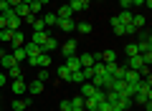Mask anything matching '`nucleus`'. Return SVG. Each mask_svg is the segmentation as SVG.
<instances>
[{
	"mask_svg": "<svg viewBox=\"0 0 152 111\" xmlns=\"http://www.w3.org/2000/svg\"><path fill=\"white\" fill-rule=\"evenodd\" d=\"M137 51L140 53H152V36L150 33H142L140 41H137Z\"/></svg>",
	"mask_w": 152,
	"mask_h": 111,
	"instance_id": "obj_1",
	"label": "nucleus"
},
{
	"mask_svg": "<svg viewBox=\"0 0 152 111\" xmlns=\"http://www.w3.org/2000/svg\"><path fill=\"white\" fill-rule=\"evenodd\" d=\"M96 61H99V53H81V56H79V63H81V68H91Z\"/></svg>",
	"mask_w": 152,
	"mask_h": 111,
	"instance_id": "obj_2",
	"label": "nucleus"
},
{
	"mask_svg": "<svg viewBox=\"0 0 152 111\" xmlns=\"http://www.w3.org/2000/svg\"><path fill=\"white\" fill-rule=\"evenodd\" d=\"M43 91H46V83H43V81L33 78L31 83H28V94H31V96H41V94H43Z\"/></svg>",
	"mask_w": 152,
	"mask_h": 111,
	"instance_id": "obj_3",
	"label": "nucleus"
},
{
	"mask_svg": "<svg viewBox=\"0 0 152 111\" xmlns=\"http://www.w3.org/2000/svg\"><path fill=\"white\" fill-rule=\"evenodd\" d=\"M56 25H58L64 33H74V30H76V20H74V18H58Z\"/></svg>",
	"mask_w": 152,
	"mask_h": 111,
	"instance_id": "obj_4",
	"label": "nucleus"
},
{
	"mask_svg": "<svg viewBox=\"0 0 152 111\" xmlns=\"http://www.w3.org/2000/svg\"><path fill=\"white\" fill-rule=\"evenodd\" d=\"M142 66H145V61H142V56H140V53H137V56H129V58H127L124 68H132V71H140Z\"/></svg>",
	"mask_w": 152,
	"mask_h": 111,
	"instance_id": "obj_5",
	"label": "nucleus"
},
{
	"mask_svg": "<svg viewBox=\"0 0 152 111\" xmlns=\"http://www.w3.org/2000/svg\"><path fill=\"white\" fill-rule=\"evenodd\" d=\"M76 48H79V46H76V41H74V38H69V41L61 46V53H64V56H76Z\"/></svg>",
	"mask_w": 152,
	"mask_h": 111,
	"instance_id": "obj_6",
	"label": "nucleus"
},
{
	"mask_svg": "<svg viewBox=\"0 0 152 111\" xmlns=\"http://www.w3.org/2000/svg\"><path fill=\"white\" fill-rule=\"evenodd\" d=\"M31 104H33V99H15L13 101V111H26V109H31Z\"/></svg>",
	"mask_w": 152,
	"mask_h": 111,
	"instance_id": "obj_7",
	"label": "nucleus"
},
{
	"mask_svg": "<svg viewBox=\"0 0 152 111\" xmlns=\"http://www.w3.org/2000/svg\"><path fill=\"white\" fill-rule=\"evenodd\" d=\"M0 63H3V68H13L15 66V58H13V53H5V51H0Z\"/></svg>",
	"mask_w": 152,
	"mask_h": 111,
	"instance_id": "obj_8",
	"label": "nucleus"
},
{
	"mask_svg": "<svg viewBox=\"0 0 152 111\" xmlns=\"http://www.w3.org/2000/svg\"><path fill=\"white\" fill-rule=\"evenodd\" d=\"M48 36H51L48 30H36V33L31 36V43H36V46H43V43H46V38H48Z\"/></svg>",
	"mask_w": 152,
	"mask_h": 111,
	"instance_id": "obj_9",
	"label": "nucleus"
},
{
	"mask_svg": "<svg viewBox=\"0 0 152 111\" xmlns=\"http://www.w3.org/2000/svg\"><path fill=\"white\" fill-rule=\"evenodd\" d=\"M56 48H58V41H56L53 36H48V38H46V43L41 46V51H43V53H53Z\"/></svg>",
	"mask_w": 152,
	"mask_h": 111,
	"instance_id": "obj_10",
	"label": "nucleus"
},
{
	"mask_svg": "<svg viewBox=\"0 0 152 111\" xmlns=\"http://www.w3.org/2000/svg\"><path fill=\"white\" fill-rule=\"evenodd\" d=\"M26 91H28V83H26L23 78H15V81H13V94H15V96H23Z\"/></svg>",
	"mask_w": 152,
	"mask_h": 111,
	"instance_id": "obj_11",
	"label": "nucleus"
},
{
	"mask_svg": "<svg viewBox=\"0 0 152 111\" xmlns=\"http://www.w3.org/2000/svg\"><path fill=\"white\" fill-rule=\"evenodd\" d=\"M10 46H13V48H23V46H26V36H23V30H15V33H13Z\"/></svg>",
	"mask_w": 152,
	"mask_h": 111,
	"instance_id": "obj_12",
	"label": "nucleus"
},
{
	"mask_svg": "<svg viewBox=\"0 0 152 111\" xmlns=\"http://www.w3.org/2000/svg\"><path fill=\"white\" fill-rule=\"evenodd\" d=\"M99 61H102V63H117V53H114L112 48H107L104 53H99Z\"/></svg>",
	"mask_w": 152,
	"mask_h": 111,
	"instance_id": "obj_13",
	"label": "nucleus"
},
{
	"mask_svg": "<svg viewBox=\"0 0 152 111\" xmlns=\"http://www.w3.org/2000/svg\"><path fill=\"white\" fill-rule=\"evenodd\" d=\"M64 66H66L69 71H79V68H81V63H79V56H66Z\"/></svg>",
	"mask_w": 152,
	"mask_h": 111,
	"instance_id": "obj_14",
	"label": "nucleus"
},
{
	"mask_svg": "<svg viewBox=\"0 0 152 111\" xmlns=\"http://www.w3.org/2000/svg\"><path fill=\"white\" fill-rule=\"evenodd\" d=\"M23 51H26V58H33V56H38V53H41V46H36V43L28 41L26 46H23Z\"/></svg>",
	"mask_w": 152,
	"mask_h": 111,
	"instance_id": "obj_15",
	"label": "nucleus"
},
{
	"mask_svg": "<svg viewBox=\"0 0 152 111\" xmlns=\"http://www.w3.org/2000/svg\"><path fill=\"white\" fill-rule=\"evenodd\" d=\"M94 94H96V86H94L91 81H84V83H81V96L89 99V96H94Z\"/></svg>",
	"mask_w": 152,
	"mask_h": 111,
	"instance_id": "obj_16",
	"label": "nucleus"
},
{
	"mask_svg": "<svg viewBox=\"0 0 152 111\" xmlns=\"http://www.w3.org/2000/svg\"><path fill=\"white\" fill-rule=\"evenodd\" d=\"M122 78H124L127 83H137V81H142L140 73H137V71H132V68H124V76H122Z\"/></svg>",
	"mask_w": 152,
	"mask_h": 111,
	"instance_id": "obj_17",
	"label": "nucleus"
},
{
	"mask_svg": "<svg viewBox=\"0 0 152 111\" xmlns=\"http://www.w3.org/2000/svg\"><path fill=\"white\" fill-rule=\"evenodd\" d=\"M132 18H134V13H132V10H122L119 15H117V20H119L122 25H127V23H132Z\"/></svg>",
	"mask_w": 152,
	"mask_h": 111,
	"instance_id": "obj_18",
	"label": "nucleus"
},
{
	"mask_svg": "<svg viewBox=\"0 0 152 111\" xmlns=\"http://www.w3.org/2000/svg\"><path fill=\"white\" fill-rule=\"evenodd\" d=\"M8 78H13V81H15V78H23L20 63H15V66H13V68H8Z\"/></svg>",
	"mask_w": 152,
	"mask_h": 111,
	"instance_id": "obj_19",
	"label": "nucleus"
},
{
	"mask_svg": "<svg viewBox=\"0 0 152 111\" xmlns=\"http://www.w3.org/2000/svg\"><path fill=\"white\" fill-rule=\"evenodd\" d=\"M41 18H43L46 28H51V25H56V23H58V15H56V13H46V15H41Z\"/></svg>",
	"mask_w": 152,
	"mask_h": 111,
	"instance_id": "obj_20",
	"label": "nucleus"
},
{
	"mask_svg": "<svg viewBox=\"0 0 152 111\" xmlns=\"http://www.w3.org/2000/svg\"><path fill=\"white\" fill-rule=\"evenodd\" d=\"M56 15H58V18H74V10H71V8L64 3V5H61L58 10H56Z\"/></svg>",
	"mask_w": 152,
	"mask_h": 111,
	"instance_id": "obj_21",
	"label": "nucleus"
},
{
	"mask_svg": "<svg viewBox=\"0 0 152 111\" xmlns=\"http://www.w3.org/2000/svg\"><path fill=\"white\" fill-rule=\"evenodd\" d=\"M58 78H61V81H66V83H71V71H69V68H66V66H64V63H61V66H58Z\"/></svg>",
	"mask_w": 152,
	"mask_h": 111,
	"instance_id": "obj_22",
	"label": "nucleus"
},
{
	"mask_svg": "<svg viewBox=\"0 0 152 111\" xmlns=\"http://www.w3.org/2000/svg\"><path fill=\"white\" fill-rule=\"evenodd\" d=\"M66 5H69V8H71V10H74V13H81V10H86V5H84L81 0H69Z\"/></svg>",
	"mask_w": 152,
	"mask_h": 111,
	"instance_id": "obj_23",
	"label": "nucleus"
},
{
	"mask_svg": "<svg viewBox=\"0 0 152 111\" xmlns=\"http://www.w3.org/2000/svg\"><path fill=\"white\" fill-rule=\"evenodd\" d=\"M31 28H33V33H36V30H46L43 18H41V15H36V18H33V23H31Z\"/></svg>",
	"mask_w": 152,
	"mask_h": 111,
	"instance_id": "obj_24",
	"label": "nucleus"
},
{
	"mask_svg": "<svg viewBox=\"0 0 152 111\" xmlns=\"http://www.w3.org/2000/svg\"><path fill=\"white\" fill-rule=\"evenodd\" d=\"M71 109H84V96L79 94V96H71Z\"/></svg>",
	"mask_w": 152,
	"mask_h": 111,
	"instance_id": "obj_25",
	"label": "nucleus"
},
{
	"mask_svg": "<svg viewBox=\"0 0 152 111\" xmlns=\"http://www.w3.org/2000/svg\"><path fill=\"white\" fill-rule=\"evenodd\" d=\"M112 28H114V33H117V36H124V25L117 20V15H112Z\"/></svg>",
	"mask_w": 152,
	"mask_h": 111,
	"instance_id": "obj_26",
	"label": "nucleus"
},
{
	"mask_svg": "<svg viewBox=\"0 0 152 111\" xmlns=\"http://www.w3.org/2000/svg\"><path fill=\"white\" fill-rule=\"evenodd\" d=\"M13 33H15V30H10V28H3V30H0V43H10Z\"/></svg>",
	"mask_w": 152,
	"mask_h": 111,
	"instance_id": "obj_27",
	"label": "nucleus"
},
{
	"mask_svg": "<svg viewBox=\"0 0 152 111\" xmlns=\"http://www.w3.org/2000/svg\"><path fill=\"white\" fill-rule=\"evenodd\" d=\"M76 33H84V36H89V33H91V23H76Z\"/></svg>",
	"mask_w": 152,
	"mask_h": 111,
	"instance_id": "obj_28",
	"label": "nucleus"
},
{
	"mask_svg": "<svg viewBox=\"0 0 152 111\" xmlns=\"http://www.w3.org/2000/svg\"><path fill=\"white\" fill-rule=\"evenodd\" d=\"M13 58H15V63H23V61H26V51H23V48H15V51H13Z\"/></svg>",
	"mask_w": 152,
	"mask_h": 111,
	"instance_id": "obj_29",
	"label": "nucleus"
},
{
	"mask_svg": "<svg viewBox=\"0 0 152 111\" xmlns=\"http://www.w3.org/2000/svg\"><path fill=\"white\" fill-rule=\"evenodd\" d=\"M132 25H134L137 30H140V28H145V15H137V13H134V18H132Z\"/></svg>",
	"mask_w": 152,
	"mask_h": 111,
	"instance_id": "obj_30",
	"label": "nucleus"
},
{
	"mask_svg": "<svg viewBox=\"0 0 152 111\" xmlns=\"http://www.w3.org/2000/svg\"><path fill=\"white\" fill-rule=\"evenodd\" d=\"M28 8H31V13H33V15H38V13L43 10V5H41L38 0H33V3H28Z\"/></svg>",
	"mask_w": 152,
	"mask_h": 111,
	"instance_id": "obj_31",
	"label": "nucleus"
},
{
	"mask_svg": "<svg viewBox=\"0 0 152 111\" xmlns=\"http://www.w3.org/2000/svg\"><path fill=\"white\" fill-rule=\"evenodd\" d=\"M124 53H127V58H129V56H137V53H140L137 51V43H129V46L124 48Z\"/></svg>",
	"mask_w": 152,
	"mask_h": 111,
	"instance_id": "obj_32",
	"label": "nucleus"
},
{
	"mask_svg": "<svg viewBox=\"0 0 152 111\" xmlns=\"http://www.w3.org/2000/svg\"><path fill=\"white\" fill-rule=\"evenodd\" d=\"M96 109H99V111H114V106H112V104H109V101H107V99H104V101H102V104H99V106H96Z\"/></svg>",
	"mask_w": 152,
	"mask_h": 111,
	"instance_id": "obj_33",
	"label": "nucleus"
},
{
	"mask_svg": "<svg viewBox=\"0 0 152 111\" xmlns=\"http://www.w3.org/2000/svg\"><path fill=\"white\" fill-rule=\"evenodd\" d=\"M36 78H38V81H43V83H46V78H48V68H41V71L36 73Z\"/></svg>",
	"mask_w": 152,
	"mask_h": 111,
	"instance_id": "obj_34",
	"label": "nucleus"
},
{
	"mask_svg": "<svg viewBox=\"0 0 152 111\" xmlns=\"http://www.w3.org/2000/svg\"><path fill=\"white\" fill-rule=\"evenodd\" d=\"M134 33H137V28L132 25V23H127L124 25V36H134Z\"/></svg>",
	"mask_w": 152,
	"mask_h": 111,
	"instance_id": "obj_35",
	"label": "nucleus"
},
{
	"mask_svg": "<svg viewBox=\"0 0 152 111\" xmlns=\"http://www.w3.org/2000/svg\"><path fill=\"white\" fill-rule=\"evenodd\" d=\"M61 111H71V101H69V99L61 101Z\"/></svg>",
	"mask_w": 152,
	"mask_h": 111,
	"instance_id": "obj_36",
	"label": "nucleus"
},
{
	"mask_svg": "<svg viewBox=\"0 0 152 111\" xmlns=\"http://www.w3.org/2000/svg\"><path fill=\"white\" fill-rule=\"evenodd\" d=\"M119 5H122V10H129V8H132V0H119Z\"/></svg>",
	"mask_w": 152,
	"mask_h": 111,
	"instance_id": "obj_37",
	"label": "nucleus"
},
{
	"mask_svg": "<svg viewBox=\"0 0 152 111\" xmlns=\"http://www.w3.org/2000/svg\"><path fill=\"white\" fill-rule=\"evenodd\" d=\"M84 71V76H86V81H91V76H94V68H81Z\"/></svg>",
	"mask_w": 152,
	"mask_h": 111,
	"instance_id": "obj_38",
	"label": "nucleus"
},
{
	"mask_svg": "<svg viewBox=\"0 0 152 111\" xmlns=\"http://www.w3.org/2000/svg\"><path fill=\"white\" fill-rule=\"evenodd\" d=\"M5 25H8V18L3 15V13H0V30H3V28H5Z\"/></svg>",
	"mask_w": 152,
	"mask_h": 111,
	"instance_id": "obj_39",
	"label": "nucleus"
},
{
	"mask_svg": "<svg viewBox=\"0 0 152 111\" xmlns=\"http://www.w3.org/2000/svg\"><path fill=\"white\" fill-rule=\"evenodd\" d=\"M8 5H10V8H15V5H20V0H8Z\"/></svg>",
	"mask_w": 152,
	"mask_h": 111,
	"instance_id": "obj_40",
	"label": "nucleus"
},
{
	"mask_svg": "<svg viewBox=\"0 0 152 111\" xmlns=\"http://www.w3.org/2000/svg\"><path fill=\"white\" fill-rule=\"evenodd\" d=\"M132 5H134V8H140V5H145V0H132Z\"/></svg>",
	"mask_w": 152,
	"mask_h": 111,
	"instance_id": "obj_41",
	"label": "nucleus"
},
{
	"mask_svg": "<svg viewBox=\"0 0 152 111\" xmlns=\"http://www.w3.org/2000/svg\"><path fill=\"white\" fill-rule=\"evenodd\" d=\"M5 78H8V76H5V73H0V86L5 83Z\"/></svg>",
	"mask_w": 152,
	"mask_h": 111,
	"instance_id": "obj_42",
	"label": "nucleus"
},
{
	"mask_svg": "<svg viewBox=\"0 0 152 111\" xmlns=\"http://www.w3.org/2000/svg\"><path fill=\"white\" fill-rule=\"evenodd\" d=\"M38 3H41V5H48V3H51V0H38Z\"/></svg>",
	"mask_w": 152,
	"mask_h": 111,
	"instance_id": "obj_43",
	"label": "nucleus"
},
{
	"mask_svg": "<svg viewBox=\"0 0 152 111\" xmlns=\"http://www.w3.org/2000/svg\"><path fill=\"white\" fill-rule=\"evenodd\" d=\"M81 3H84V5H89V3H91V0H81Z\"/></svg>",
	"mask_w": 152,
	"mask_h": 111,
	"instance_id": "obj_44",
	"label": "nucleus"
},
{
	"mask_svg": "<svg viewBox=\"0 0 152 111\" xmlns=\"http://www.w3.org/2000/svg\"><path fill=\"white\" fill-rule=\"evenodd\" d=\"M71 111H86V109H71Z\"/></svg>",
	"mask_w": 152,
	"mask_h": 111,
	"instance_id": "obj_45",
	"label": "nucleus"
},
{
	"mask_svg": "<svg viewBox=\"0 0 152 111\" xmlns=\"http://www.w3.org/2000/svg\"><path fill=\"white\" fill-rule=\"evenodd\" d=\"M0 3H3V0H0Z\"/></svg>",
	"mask_w": 152,
	"mask_h": 111,
	"instance_id": "obj_46",
	"label": "nucleus"
}]
</instances>
